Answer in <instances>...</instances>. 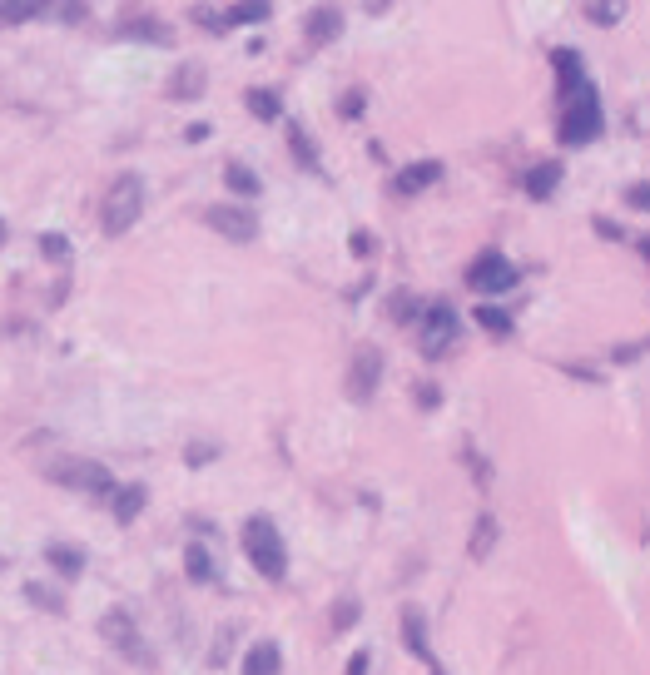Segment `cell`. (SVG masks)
<instances>
[{
    "label": "cell",
    "mask_w": 650,
    "mask_h": 675,
    "mask_svg": "<svg viewBox=\"0 0 650 675\" xmlns=\"http://www.w3.org/2000/svg\"><path fill=\"white\" fill-rule=\"evenodd\" d=\"M239 537H244V556L259 566V576H268V581H283L288 576V546L278 537L273 517H263V512L244 517V532Z\"/></svg>",
    "instance_id": "1"
},
{
    "label": "cell",
    "mask_w": 650,
    "mask_h": 675,
    "mask_svg": "<svg viewBox=\"0 0 650 675\" xmlns=\"http://www.w3.org/2000/svg\"><path fill=\"white\" fill-rule=\"evenodd\" d=\"M566 100V120H561V144H591V139L606 130V110H601V90L586 80L576 85Z\"/></svg>",
    "instance_id": "2"
},
{
    "label": "cell",
    "mask_w": 650,
    "mask_h": 675,
    "mask_svg": "<svg viewBox=\"0 0 650 675\" xmlns=\"http://www.w3.org/2000/svg\"><path fill=\"white\" fill-rule=\"evenodd\" d=\"M139 214H144V179H139V174H120V179L105 189L100 224H105L110 239H120V234H130L134 224H139Z\"/></svg>",
    "instance_id": "3"
},
{
    "label": "cell",
    "mask_w": 650,
    "mask_h": 675,
    "mask_svg": "<svg viewBox=\"0 0 650 675\" xmlns=\"http://www.w3.org/2000/svg\"><path fill=\"white\" fill-rule=\"evenodd\" d=\"M50 477L65 482V487H75V492H90V497H115V477H110L105 462H80V457H70V462L50 467Z\"/></svg>",
    "instance_id": "4"
},
{
    "label": "cell",
    "mask_w": 650,
    "mask_h": 675,
    "mask_svg": "<svg viewBox=\"0 0 650 675\" xmlns=\"http://www.w3.org/2000/svg\"><path fill=\"white\" fill-rule=\"evenodd\" d=\"M452 343H457V313H452V303H427L422 308V353L427 358H442Z\"/></svg>",
    "instance_id": "5"
},
{
    "label": "cell",
    "mask_w": 650,
    "mask_h": 675,
    "mask_svg": "<svg viewBox=\"0 0 650 675\" xmlns=\"http://www.w3.org/2000/svg\"><path fill=\"white\" fill-rule=\"evenodd\" d=\"M517 278H521V269L507 254H482V259L467 269V283H472L477 293H512Z\"/></svg>",
    "instance_id": "6"
},
{
    "label": "cell",
    "mask_w": 650,
    "mask_h": 675,
    "mask_svg": "<svg viewBox=\"0 0 650 675\" xmlns=\"http://www.w3.org/2000/svg\"><path fill=\"white\" fill-rule=\"evenodd\" d=\"M204 224H209L214 234H224L229 244H249V239L259 234V219H254L249 209H239V204H209Z\"/></svg>",
    "instance_id": "7"
},
{
    "label": "cell",
    "mask_w": 650,
    "mask_h": 675,
    "mask_svg": "<svg viewBox=\"0 0 650 675\" xmlns=\"http://www.w3.org/2000/svg\"><path fill=\"white\" fill-rule=\"evenodd\" d=\"M378 378H383V353L378 348H358L353 363H348V398L353 403H368L378 393Z\"/></svg>",
    "instance_id": "8"
},
{
    "label": "cell",
    "mask_w": 650,
    "mask_h": 675,
    "mask_svg": "<svg viewBox=\"0 0 650 675\" xmlns=\"http://www.w3.org/2000/svg\"><path fill=\"white\" fill-rule=\"evenodd\" d=\"M100 631H105V641H110V646H120L125 656H134V661H149V646H144L139 626H134V621L125 616V611H105Z\"/></svg>",
    "instance_id": "9"
},
{
    "label": "cell",
    "mask_w": 650,
    "mask_h": 675,
    "mask_svg": "<svg viewBox=\"0 0 650 675\" xmlns=\"http://www.w3.org/2000/svg\"><path fill=\"white\" fill-rule=\"evenodd\" d=\"M442 174H447V169H442V159H417V164L397 169L392 189H397V194H422V189H432V184H437Z\"/></svg>",
    "instance_id": "10"
},
{
    "label": "cell",
    "mask_w": 650,
    "mask_h": 675,
    "mask_svg": "<svg viewBox=\"0 0 650 675\" xmlns=\"http://www.w3.org/2000/svg\"><path fill=\"white\" fill-rule=\"evenodd\" d=\"M561 179H566V169H561L556 159H541V164H531V169L521 174V189H526L531 199H551Z\"/></svg>",
    "instance_id": "11"
},
{
    "label": "cell",
    "mask_w": 650,
    "mask_h": 675,
    "mask_svg": "<svg viewBox=\"0 0 650 675\" xmlns=\"http://www.w3.org/2000/svg\"><path fill=\"white\" fill-rule=\"evenodd\" d=\"M209 90V75H204V65H179L174 75H169V100H199Z\"/></svg>",
    "instance_id": "12"
},
{
    "label": "cell",
    "mask_w": 650,
    "mask_h": 675,
    "mask_svg": "<svg viewBox=\"0 0 650 675\" xmlns=\"http://www.w3.org/2000/svg\"><path fill=\"white\" fill-rule=\"evenodd\" d=\"M338 35H343V10H333V5L308 10V45H328Z\"/></svg>",
    "instance_id": "13"
},
{
    "label": "cell",
    "mask_w": 650,
    "mask_h": 675,
    "mask_svg": "<svg viewBox=\"0 0 650 675\" xmlns=\"http://www.w3.org/2000/svg\"><path fill=\"white\" fill-rule=\"evenodd\" d=\"M120 40H149V45H169V40H174V30H169V25H159L154 15H125V25H120Z\"/></svg>",
    "instance_id": "14"
},
{
    "label": "cell",
    "mask_w": 650,
    "mask_h": 675,
    "mask_svg": "<svg viewBox=\"0 0 650 675\" xmlns=\"http://www.w3.org/2000/svg\"><path fill=\"white\" fill-rule=\"evenodd\" d=\"M278 666H283L278 641H259V646H249V656H244V675H278Z\"/></svg>",
    "instance_id": "15"
},
{
    "label": "cell",
    "mask_w": 650,
    "mask_h": 675,
    "mask_svg": "<svg viewBox=\"0 0 650 675\" xmlns=\"http://www.w3.org/2000/svg\"><path fill=\"white\" fill-rule=\"evenodd\" d=\"M551 65H556V75H561V95H571L576 85H586L581 50H551Z\"/></svg>",
    "instance_id": "16"
},
{
    "label": "cell",
    "mask_w": 650,
    "mask_h": 675,
    "mask_svg": "<svg viewBox=\"0 0 650 675\" xmlns=\"http://www.w3.org/2000/svg\"><path fill=\"white\" fill-rule=\"evenodd\" d=\"M45 561H50L65 581H75V576L85 571V551H75V546H65V541H50V546H45Z\"/></svg>",
    "instance_id": "17"
},
{
    "label": "cell",
    "mask_w": 650,
    "mask_h": 675,
    "mask_svg": "<svg viewBox=\"0 0 650 675\" xmlns=\"http://www.w3.org/2000/svg\"><path fill=\"white\" fill-rule=\"evenodd\" d=\"M184 571H189V581H199V586H209V581L219 576V566H214V556H209V546H204V541H189V551H184Z\"/></svg>",
    "instance_id": "18"
},
{
    "label": "cell",
    "mask_w": 650,
    "mask_h": 675,
    "mask_svg": "<svg viewBox=\"0 0 650 675\" xmlns=\"http://www.w3.org/2000/svg\"><path fill=\"white\" fill-rule=\"evenodd\" d=\"M288 144H293V159L308 169V174H323V159H318V149H313V139L308 130L298 125V120H288Z\"/></svg>",
    "instance_id": "19"
},
{
    "label": "cell",
    "mask_w": 650,
    "mask_h": 675,
    "mask_svg": "<svg viewBox=\"0 0 650 675\" xmlns=\"http://www.w3.org/2000/svg\"><path fill=\"white\" fill-rule=\"evenodd\" d=\"M402 641H407V651H412L422 666H437V661H432V646H427V631H422V616H417V611H407V616H402Z\"/></svg>",
    "instance_id": "20"
},
{
    "label": "cell",
    "mask_w": 650,
    "mask_h": 675,
    "mask_svg": "<svg viewBox=\"0 0 650 675\" xmlns=\"http://www.w3.org/2000/svg\"><path fill=\"white\" fill-rule=\"evenodd\" d=\"M144 497H149V492H144L139 482H134V487H115V522H120V527H130L134 517L144 512Z\"/></svg>",
    "instance_id": "21"
},
{
    "label": "cell",
    "mask_w": 650,
    "mask_h": 675,
    "mask_svg": "<svg viewBox=\"0 0 650 675\" xmlns=\"http://www.w3.org/2000/svg\"><path fill=\"white\" fill-rule=\"evenodd\" d=\"M224 184H229L234 194H249V199H254V194L263 189L259 174H254L249 164H239V159H229V164H224Z\"/></svg>",
    "instance_id": "22"
},
{
    "label": "cell",
    "mask_w": 650,
    "mask_h": 675,
    "mask_svg": "<svg viewBox=\"0 0 650 675\" xmlns=\"http://www.w3.org/2000/svg\"><path fill=\"white\" fill-rule=\"evenodd\" d=\"M477 323H482L487 333H502V338H512V333H517L512 313H507V308H497V303H477Z\"/></svg>",
    "instance_id": "23"
},
{
    "label": "cell",
    "mask_w": 650,
    "mask_h": 675,
    "mask_svg": "<svg viewBox=\"0 0 650 675\" xmlns=\"http://www.w3.org/2000/svg\"><path fill=\"white\" fill-rule=\"evenodd\" d=\"M244 105H249L259 120H268V125H273V120H283V100H278V90H249V95H244Z\"/></svg>",
    "instance_id": "24"
},
{
    "label": "cell",
    "mask_w": 650,
    "mask_h": 675,
    "mask_svg": "<svg viewBox=\"0 0 650 675\" xmlns=\"http://www.w3.org/2000/svg\"><path fill=\"white\" fill-rule=\"evenodd\" d=\"M492 546H497V517H477V527H472V556L482 561Z\"/></svg>",
    "instance_id": "25"
},
{
    "label": "cell",
    "mask_w": 650,
    "mask_h": 675,
    "mask_svg": "<svg viewBox=\"0 0 650 675\" xmlns=\"http://www.w3.org/2000/svg\"><path fill=\"white\" fill-rule=\"evenodd\" d=\"M25 596H30L35 606H45V611H55V616H65V596H60V591H45V586H35V581H25Z\"/></svg>",
    "instance_id": "26"
},
{
    "label": "cell",
    "mask_w": 650,
    "mask_h": 675,
    "mask_svg": "<svg viewBox=\"0 0 650 675\" xmlns=\"http://www.w3.org/2000/svg\"><path fill=\"white\" fill-rule=\"evenodd\" d=\"M40 15H45V5H25V0L0 5V25H20V20H40Z\"/></svg>",
    "instance_id": "27"
},
{
    "label": "cell",
    "mask_w": 650,
    "mask_h": 675,
    "mask_svg": "<svg viewBox=\"0 0 650 675\" xmlns=\"http://www.w3.org/2000/svg\"><path fill=\"white\" fill-rule=\"evenodd\" d=\"M392 323H412V318H422V303L412 298V293H392Z\"/></svg>",
    "instance_id": "28"
},
{
    "label": "cell",
    "mask_w": 650,
    "mask_h": 675,
    "mask_svg": "<svg viewBox=\"0 0 650 675\" xmlns=\"http://www.w3.org/2000/svg\"><path fill=\"white\" fill-rule=\"evenodd\" d=\"M353 626H358V601L343 596V601L333 606V631H353Z\"/></svg>",
    "instance_id": "29"
},
{
    "label": "cell",
    "mask_w": 650,
    "mask_h": 675,
    "mask_svg": "<svg viewBox=\"0 0 650 675\" xmlns=\"http://www.w3.org/2000/svg\"><path fill=\"white\" fill-rule=\"evenodd\" d=\"M40 254L65 264V259H70V239H65V234H40Z\"/></svg>",
    "instance_id": "30"
},
{
    "label": "cell",
    "mask_w": 650,
    "mask_h": 675,
    "mask_svg": "<svg viewBox=\"0 0 650 675\" xmlns=\"http://www.w3.org/2000/svg\"><path fill=\"white\" fill-rule=\"evenodd\" d=\"M268 15H273V5H229L224 10V20H239V25L244 20H268Z\"/></svg>",
    "instance_id": "31"
},
{
    "label": "cell",
    "mask_w": 650,
    "mask_h": 675,
    "mask_svg": "<svg viewBox=\"0 0 650 675\" xmlns=\"http://www.w3.org/2000/svg\"><path fill=\"white\" fill-rule=\"evenodd\" d=\"M45 15H60V20L80 25V20H90V5H45Z\"/></svg>",
    "instance_id": "32"
},
{
    "label": "cell",
    "mask_w": 650,
    "mask_h": 675,
    "mask_svg": "<svg viewBox=\"0 0 650 675\" xmlns=\"http://www.w3.org/2000/svg\"><path fill=\"white\" fill-rule=\"evenodd\" d=\"M586 20H596V25H616V20H621V5H596V0H591V5H586Z\"/></svg>",
    "instance_id": "33"
},
{
    "label": "cell",
    "mask_w": 650,
    "mask_h": 675,
    "mask_svg": "<svg viewBox=\"0 0 650 675\" xmlns=\"http://www.w3.org/2000/svg\"><path fill=\"white\" fill-rule=\"evenodd\" d=\"M184 457H189V467H209V462L219 457V447H204V442H189V452H184Z\"/></svg>",
    "instance_id": "34"
},
{
    "label": "cell",
    "mask_w": 650,
    "mask_h": 675,
    "mask_svg": "<svg viewBox=\"0 0 650 675\" xmlns=\"http://www.w3.org/2000/svg\"><path fill=\"white\" fill-rule=\"evenodd\" d=\"M194 20H204V25H209V30H219V35L229 30V20H224V10H204V5H194Z\"/></svg>",
    "instance_id": "35"
},
{
    "label": "cell",
    "mask_w": 650,
    "mask_h": 675,
    "mask_svg": "<svg viewBox=\"0 0 650 675\" xmlns=\"http://www.w3.org/2000/svg\"><path fill=\"white\" fill-rule=\"evenodd\" d=\"M348 249H353V259H368V254L378 249V239H373V234H353V239H348Z\"/></svg>",
    "instance_id": "36"
},
{
    "label": "cell",
    "mask_w": 650,
    "mask_h": 675,
    "mask_svg": "<svg viewBox=\"0 0 650 675\" xmlns=\"http://www.w3.org/2000/svg\"><path fill=\"white\" fill-rule=\"evenodd\" d=\"M363 115V90H348L343 95V120H358Z\"/></svg>",
    "instance_id": "37"
},
{
    "label": "cell",
    "mask_w": 650,
    "mask_h": 675,
    "mask_svg": "<svg viewBox=\"0 0 650 675\" xmlns=\"http://www.w3.org/2000/svg\"><path fill=\"white\" fill-rule=\"evenodd\" d=\"M626 204H631V209H650V189H641V184L626 189Z\"/></svg>",
    "instance_id": "38"
},
{
    "label": "cell",
    "mask_w": 650,
    "mask_h": 675,
    "mask_svg": "<svg viewBox=\"0 0 650 675\" xmlns=\"http://www.w3.org/2000/svg\"><path fill=\"white\" fill-rule=\"evenodd\" d=\"M611 358H616V363H636V358H641V343H621Z\"/></svg>",
    "instance_id": "39"
},
{
    "label": "cell",
    "mask_w": 650,
    "mask_h": 675,
    "mask_svg": "<svg viewBox=\"0 0 650 675\" xmlns=\"http://www.w3.org/2000/svg\"><path fill=\"white\" fill-rule=\"evenodd\" d=\"M417 403H422V407H437V403H442V393H437L432 383H422V388H417Z\"/></svg>",
    "instance_id": "40"
},
{
    "label": "cell",
    "mask_w": 650,
    "mask_h": 675,
    "mask_svg": "<svg viewBox=\"0 0 650 675\" xmlns=\"http://www.w3.org/2000/svg\"><path fill=\"white\" fill-rule=\"evenodd\" d=\"M596 234H601V239H621V224H611V219H596Z\"/></svg>",
    "instance_id": "41"
},
{
    "label": "cell",
    "mask_w": 650,
    "mask_h": 675,
    "mask_svg": "<svg viewBox=\"0 0 650 675\" xmlns=\"http://www.w3.org/2000/svg\"><path fill=\"white\" fill-rule=\"evenodd\" d=\"M368 661H373V656H368V651H358V656H353V666H348V675H368Z\"/></svg>",
    "instance_id": "42"
},
{
    "label": "cell",
    "mask_w": 650,
    "mask_h": 675,
    "mask_svg": "<svg viewBox=\"0 0 650 675\" xmlns=\"http://www.w3.org/2000/svg\"><path fill=\"white\" fill-rule=\"evenodd\" d=\"M184 139H209V125H204V120H194V125L184 130Z\"/></svg>",
    "instance_id": "43"
},
{
    "label": "cell",
    "mask_w": 650,
    "mask_h": 675,
    "mask_svg": "<svg viewBox=\"0 0 650 675\" xmlns=\"http://www.w3.org/2000/svg\"><path fill=\"white\" fill-rule=\"evenodd\" d=\"M427 671H432V675H447V671H442V666H427Z\"/></svg>",
    "instance_id": "44"
},
{
    "label": "cell",
    "mask_w": 650,
    "mask_h": 675,
    "mask_svg": "<svg viewBox=\"0 0 650 675\" xmlns=\"http://www.w3.org/2000/svg\"><path fill=\"white\" fill-rule=\"evenodd\" d=\"M0 244H5V219H0Z\"/></svg>",
    "instance_id": "45"
},
{
    "label": "cell",
    "mask_w": 650,
    "mask_h": 675,
    "mask_svg": "<svg viewBox=\"0 0 650 675\" xmlns=\"http://www.w3.org/2000/svg\"><path fill=\"white\" fill-rule=\"evenodd\" d=\"M0 571H5V561H0Z\"/></svg>",
    "instance_id": "46"
}]
</instances>
